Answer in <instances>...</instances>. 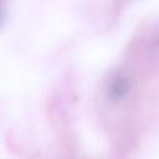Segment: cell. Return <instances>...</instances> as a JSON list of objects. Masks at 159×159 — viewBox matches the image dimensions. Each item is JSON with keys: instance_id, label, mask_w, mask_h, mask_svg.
<instances>
[{"instance_id": "6da1fadb", "label": "cell", "mask_w": 159, "mask_h": 159, "mask_svg": "<svg viewBox=\"0 0 159 159\" xmlns=\"http://www.w3.org/2000/svg\"><path fill=\"white\" fill-rule=\"evenodd\" d=\"M130 89V81L125 76H116L113 77L107 86V96L112 101H120L127 97Z\"/></svg>"}, {"instance_id": "7a4b0ae2", "label": "cell", "mask_w": 159, "mask_h": 159, "mask_svg": "<svg viewBox=\"0 0 159 159\" xmlns=\"http://www.w3.org/2000/svg\"><path fill=\"white\" fill-rule=\"evenodd\" d=\"M0 24H1V16H0Z\"/></svg>"}]
</instances>
